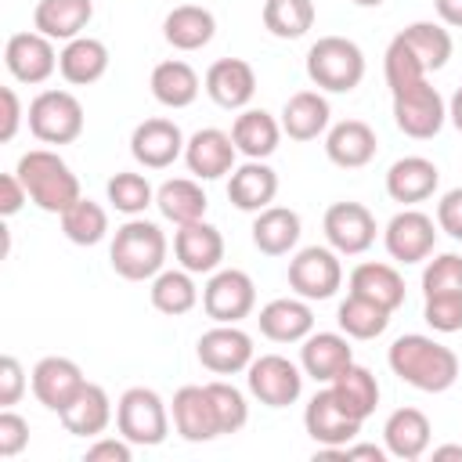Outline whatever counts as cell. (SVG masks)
<instances>
[{
	"label": "cell",
	"instance_id": "9a60e30c",
	"mask_svg": "<svg viewBox=\"0 0 462 462\" xmlns=\"http://www.w3.org/2000/svg\"><path fill=\"white\" fill-rule=\"evenodd\" d=\"M4 65L7 72L18 79V83H29V87H40L47 83L54 72H58V51H54V40L29 29V32H14L7 36L4 43Z\"/></svg>",
	"mask_w": 462,
	"mask_h": 462
},
{
	"label": "cell",
	"instance_id": "f907efd6",
	"mask_svg": "<svg viewBox=\"0 0 462 462\" xmlns=\"http://www.w3.org/2000/svg\"><path fill=\"white\" fill-rule=\"evenodd\" d=\"M25 444H29V422H25L18 411L4 408V411H0V458L22 455Z\"/></svg>",
	"mask_w": 462,
	"mask_h": 462
},
{
	"label": "cell",
	"instance_id": "836d02e7",
	"mask_svg": "<svg viewBox=\"0 0 462 462\" xmlns=\"http://www.w3.org/2000/svg\"><path fill=\"white\" fill-rule=\"evenodd\" d=\"M249 231H253V245L263 256H289L296 249V242H300L303 224H300V213L296 209H289V206H267V209L256 213V220H253Z\"/></svg>",
	"mask_w": 462,
	"mask_h": 462
},
{
	"label": "cell",
	"instance_id": "cb8c5ba5",
	"mask_svg": "<svg viewBox=\"0 0 462 462\" xmlns=\"http://www.w3.org/2000/svg\"><path fill=\"white\" fill-rule=\"evenodd\" d=\"M437 184H440V170L426 155H404L386 170V195L401 206H419L433 199Z\"/></svg>",
	"mask_w": 462,
	"mask_h": 462
},
{
	"label": "cell",
	"instance_id": "d4e9b609",
	"mask_svg": "<svg viewBox=\"0 0 462 462\" xmlns=\"http://www.w3.org/2000/svg\"><path fill=\"white\" fill-rule=\"evenodd\" d=\"M278 195V173L267 166V159H245L227 177V199L242 213H260Z\"/></svg>",
	"mask_w": 462,
	"mask_h": 462
},
{
	"label": "cell",
	"instance_id": "f35d334b",
	"mask_svg": "<svg viewBox=\"0 0 462 462\" xmlns=\"http://www.w3.org/2000/svg\"><path fill=\"white\" fill-rule=\"evenodd\" d=\"M148 296H152V307H155L159 314L180 318V314L195 310V303H199V285H195L191 271L173 267V271H159V274L152 278Z\"/></svg>",
	"mask_w": 462,
	"mask_h": 462
},
{
	"label": "cell",
	"instance_id": "e0dca14e",
	"mask_svg": "<svg viewBox=\"0 0 462 462\" xmlns=\"http://www.w3.org/2000/svg\"><path fill=\"white\" fill-rule=\"evenodd\" d=\"M87 375L83 368L72 361V357H61V354H47L32 365L29 372V386H32V397L47 408V411H61L79 390H83Z\"/></svg>",
	"mask_w": 462,
	"mask_h": 462
},
{
	"label": "cell",
	"instance_id": "8d00e7d4",
	"mask_svg": "<svg viewBox=\"0 0 462 462\" xmlns=\"http://www.w3.org/2000/svg\"><path fill=\"white\" fill-rule=\"evenodd\" d=\"M155 206L159 213L170 220V224H191V220H202L206 217V191L195 177H173V180H162L155 188Z\"/></svg>",
	"mask_w": 462,
	"mask_h": 462
},
{
	"label": "cell",
	"instance_id": "91938a15",
	"mask_svg": "<svg viewBox=\"0 0 462 462\" xmlns=\"http://www.w3.org/2000/svg\"><path fill=\"white\" fill-rule=\"evenodd\" d=\"M433 458H462V444H440L433 448Z\"/></svg>",
	"mask_w": 462,
	"mask_h": 462
},
{
	"label": "cell",
	"instance_id": "680465c9",
	"mask_svg": "<svg viewBox=\"0 0 462 462\" xmlns=\"http://www.w3.org/2000/svg\"><path fill=\"white\" fill-rule=\"evenodd\" d=\"M448 119H451V126L462 134V87L451 94V101H448Z\"/></svg>",
	"mask_w": 462,
	"mask_h": 462
},
{
	"label": "cell",
	"instance_id": "c3c4849f",
	"mask_svg": "<svg viewBox=\"0 0 462 462\" xmlns=\"http://www.w3.org/2000/svg\"><path fill=\"white\" fill-rule=\"evenodd\" d=\"M422 318L433 332H462V292H448V296H426L422 303Z\"/></svg>",
	"mask_w": 462,
	"mask_h": 462
},
{
	"label": "cell",
	"instance_id": "7c38bea8",
	"mask_svg": "<svg viewBox=\"0 0 462 462\" xmlns=\"http://www.w3.org/2000/svg\"><path fill=\"white\" fill-rule=\"evenodd\" d=\"M321 231H325V242L339 253V256H361L372 249L375 242V217L365 202H332L321 217Z\"/></svg>",
	"mask_w": 462,
	"mask_h": 462
},
{
	"label": "cell",
	"instance_id": "8992f818",
	"mask_svg": "<svg viewBox=\"0 0 462 462\" xmlns=\"http://www.w3.org/2000/svg\"><path fill=\"white\" fill-rule=\"evenodd\" d=\"M29 134L43 144H72L83 134V105L72 90H40L25 112Z\"/></svg>",
	"mask_w": 462,
	"mask_h": 462
},
{
	"label": "cell",
	"instance_id": "b9f144b4",
	"mask_svg": "<svg viewBox=\"0 0 462 462\" xmlns=\"http://www.w3.org/2000/svg\"><path fill=\"white\" fill-rule=\"evenodd\" d=\"M401 36L408 40V47L415 51V58L422 61L426 72H437L448 65L455 43H451V32L444 22H411L401 29Z\"/></svg>",
	"mask_w": 462,
	"mask_h": 462
},
{
	"label": "cell",
	"instance_id": "7402d4cb",
	"mask_svg": "<svg viewBox=\"0 0 462 462\" xmlns=\"http://www.w3.org/2000/svg\"><path fill=\"white\" fill-rule=\"evenodd\" d=\"M260 332L271 343H303L314 332V310L303 296H278L260 307Z\"/></svg>",
	"mask_w": 462,
	"mask_h": 462
},
{
	"label": "cell",
	"instance_id": "60d3db41",
	"mask_svg": "<svg viewBox=\"0 0 462 462\" xmlns=\"http://www.w3.org/2000/svg\"><path fill=\"white\" fill-rule=\"evenodd\" d=\"M314 0H263V29L278 40H300L314 29Z\"/></svg>",
	"mask_w": 462,
	"mask_h": 462
},
{
	"label": "cell",
	"instance_id": "603a6c76",
	"mask_svg": "<svg viewBox=\"0 0 462 462\" xmlns=\"http://www.w3.org/2000/svg\"><path fill=\"white\" fill-rule=\"evenodd\" d=\"M430 437H433V426H430V415L404 404L397 411H390V419L383 422V448L401 458V462H415L430 451Z\"/></svg>",
	"mask_w": 462,
	"mask_h": 462
},
{
	"label": "cell",
	"instance_id": "4dcf8cb0",
	"mask_svg": "<svg viewBox=\"0 0 462 462\" xmlns=\"http://www.w3.org/2000/svg\"><path fill=\"white\" fill-rule=\"evenodd\" d=\"M217 36V18L202 4H177L162 18V40L173 51H202Z\"/></svg>",
	"mask_w": 462,
	"mask_h": 462
},
{
	"label": "cell",
	"instance_id": "1f68e13d",
	"mask_svg": "<svg viewBox=\"0 0 462 462\" xmlns=\"http://www.w3.org/2000/svg\"><path fill=\"white\" fill-rule=\"evenodd\" d=\"M58 72L72 87H90L108 72V47L97 36H76L58 51Z\"/></svg>",
	"mask_w": 462,
	"mask_h": 462
},
{
	"label": "cell",
	"instance_id": "74e56055",
	"mask_svg": "<svg viewBox=\"0 0 462 462\" xmlns=\"http://www.w3.org/2000/svg\"><path fill=\"white\" fill-rule=\"evenodd\" d=\"M328 390L336 393V401L354 415V419H368L372 411H375V404H379V383H375V375L365 368V365H357V361H350L332 383H328Z\"/></svg>",
	"mask_w": 462,
	"mask_h": 462
},
{
	"label": "cell",
	"instance_id": "f5cc1de1",
	"mask_svg": "<svg viewBox=\"0 0 462 462\" xmlns=\"http://www.w3.org/2000/svg\"><path fill=\"white\" fill-rule=\"evenodd\" d=\"M87 462H130L134 458V444L126 437H94V444H87Z\"/></svg>",
	"mask_w": 462,
	"mask_h": 462
},
{
	"label": "cell",
	"instance_id": "5bb4252c",
	"mask_svg": "<svg viewBox=\"0 0 462 462\" xmlns=\"http://www.w3.org/2000/svg\"><path fill=\"white\" fill-rule=\"evenodd\" d=\"M303 430H307V437H310L318 448L339 451V448H346L350 440H357L361 419H354V415L336 401V393L325 386V390H318V393L307 401V408H303Z\"/></svg>",
	"mask_w": 462,
	"mask_h": 462
},
{
	"label": "cell",
	"instance_id": "4fadbf2b",
	"mask_svg": "<svg viewBox=\"0 0 462 462\" xmlns=\"http://www.w3.org/2000/svg\"><path fill=\"white\" fill-rule=\"evenodd\" d=\"M195 357L202 368H209L213 375H238L253 365V336L242 332L238 325H217L206 328L195 343Z\"/></svg>",
	"mask_w": 462,
	"mask_h": 462
},
{
	"label": "cell",
	"instance_id": "44dd1931",
	"mask_svg": "<svg viewBox=\"0 0 462 462\" xmlns=\"http://www.w3.org/2000/svg\"><path fill=\"white\" fill-rule=\"evenodd\" d=\"M379 137L365 119H343L325 130V155L339 170H361L375 159Z\"/></svg>",
	"mask_w": 462,
	"mask_h": 462
},
{
	"label": "cell",
	"instance_id": "bcb514c9",
	"mask_svg": "<svg viewBox=\"0 0 462 462\" xmlns=\"http://www.w3.org/2000/svg\"><path fill=\"white\" fill-rule=\"evenodd\" d=\"M206 393L213 401V411H217V426H220V437L224 433H238L245 422H249V404H245V393L224 379H213L206 383Z\"/></svg>",
	"mask_w": 462,
	"mask_h": 462
},
{
	"label": "cell",
	"instance_id": "ee69618b",
	"mask_svg": "<svg viewBox=\"0 0 462 462\" xmlns=\"http://www.w3.org/2000/svg\"><path fill=\"white\" fill-rule=\"evenodd\" d=\"M105 195H108L112 209H119L123 217H141L155 202V188L148 184L144 173H134V170H119L116 177H108Z\"/></svg>",
	"mask_w": 462,
	"mask_h": 462
},
{
	"label": "cell",
	"instance_id": "9f6ffc18",
	"mask_svg": "<svg viewBox=\"0 0 462 462\" xmlns=\"http://www.w3.org/2000/svg\"><path fill=\"white\" fill-rule=\"evenodd\" d=\"M321 451H332V448H321ZM336 455H343V458H372V462H383L390 451L386 448H379V444H346V448H339Z\"/></svg>",
	"mask_w": 462,
	"mask_h": 462
},
{
	"label": "cell",
	"instance_id": "ffe728a7",
	"mask_svg": "<svg viewBox=\"0 0 462 462\" xmlns=\"http://www.w3.org/2000/svg\"><path fill=\"white\" fill-rule=\"evenodd\" d=\"M173 256L191 274H213L220 267V260H224V235H220V227H213L206 220L180 224L177 235H173Z\"/></svg>",
	"mask_w": 462,
	"mask_h": 462
},
{
	"label": "cell",
	"instance_id": "f6af8a7d",
	"mask_svg": "<svg viewBox=\"0 0 462 462\" xmlns=\"http://www.w3.org/2000/svg\"><path fill=\"white\" fill-rule=\"evenodd\" d=\"M383 76H386L390 94H393V90H401V87H411V83L426 79L422 61L415 58V51L408 47V40H404L401 32L386 43V54H383Z\"/></svg>",
	"mask_w": 462,
	"mask_h": 462
},
{
	"label": "cell",
	"instance_id": "d6a6232c",
	"mask_svg": "<svg viewBox=\"0 0 462 462\" xmlns=\"http://www.w3.org/2000/svg\"><path fill=\"white\" fill-rule=\"evenodd\" d=\"M231 141L245 159H267L278 152L282 123L267 108H242L231 123Z\"/></svg>",
	"mask_w": 462,
	"mask_h": 462
},
{
	"label": "cell",
	"instance_id": "5b68a950",
	"mask_svg": "<svg viewBox=\"0 0 462 462\" xmlns=\"http://www.w3.org/2000/svg\"><path fill=\"white\" fill-rule=\"evenodd\" d=\"M116 430L134 448H155L170 433V408L152 386H130L116 401Z\"/></svg>",
	"mask_w": 462,
	"mask_h": 462
},
{
	"label": "cell",
	"instance_id": "d6986e66",
	"mask_svg": "<svg viewBox=\"0 0 462 462\" xmlns=\"http://www.w3.org/2000/svg\"><path fill=\"white\" fill-rule=\"evenodd\" d=\"M202 90L209 94L213 105H220L227 112H242L256 94V72L245 58H217L206 69Z\"/></svg>",
	"mask_w": 462,
	"mask_h": 462
},
{
	"label": "cell",
	"instance_id": "db71d44e",
	"mask_svg": "<svg viewBox=\"0 0 462 462\" xmlns=\"http://www.w3.org/2000/svg\"><path fill=\"white\" fill-rule=\"evenodd\" d=\"M25 202H29V191H25L22 177H18L14 170L4 173V177H0V217H14Z\"/></svg>",
	"mask_w": 462,
	"mask_h": 462
},
{
	"label": "cell",
	"instance_id": "f546056e",
	"mask_svg": "<svg viewBox=\"0 0 462 462\" xmlns=\"http://www.w3.org/2000/svg\"><path fill=\"white\" fill-rule=\"evenodd\" d=\"M94 18V0H36L32 11V29L51 36V40H76Z\"/></svg>",
	"mask_w": 462,
	"mask_h": 462
},
{
	"label": "cell",
	"instance_id": "681fc988",
	"mask_svg": "<svg viewBox=\"0 0 462 462\" xmlns=\"http://www.w3.org/2000/svg\"><path fill=\"white\" fill-rule=\"evenodd\" d=\"M29 379H25V368L14 354H4L0 357V408H14L25 393Z\"/></svg>",
	"mask_w": 462,
	"mask_h": 462
},
{
	"label": "cell",
	"instance_id": "11a10c76",
	"mask_svg": "<svg viewBox=\"0 0 462 462\" xmlns=\"http://www.w3.org/2000/svg\"><path fill=\"white\" fill-rule=\"evenodd\" d=\"M0 101H4V119H0V141H14L18 126H22V101L14 94V87H4L0 90Z\"/></svg>",
	"mask_w": 462,
	"mask_h": 462
},
{
	"label": "cell",
	"instance_id": "816d5d0a",
	"mask_svg": "<svg viewBox=\"0 0 462 462\" xmlns=\"http://www.w3.org/2000/svg\"><path fill=\"white\" fill-rule=\"evenodd\" d=\"M437 227L444 235H451L455 242H462V188H451L440 195L437 202Z\"/></svg>",
	"mask_w": 462,
	"mask_h": 462
},
{
	"label": "cell",
	"instance_id": "277c9868",
	"mask_svg": "<svg viewBox=\"0 0 462 462\" xmlns=\"http://www.w3.org/2000/svg\"><path fill=\"white\" fill-rule=\"evenodd\" d=\"M307 79L328 94H350L365 79V51L346 36H318L307 51Z\"/></svg>",
	"mask_w": 462,
	"mask_h": 462
},
{
	"label": "cell",
	"instance_id": "30bf717a",
	"mask_svg": "<svg viewBox=\"0 0 462 462\" xmlns=\"http://www.w3.org/2000/svg\"><path fill=\"white\" fill-rule=\"evenodd\" d=\"M245 386H249V393L260 404H267V408H289L303 393V368L292 365L282 354H260L245 368Z\"/></svg>",
	"mask_w": 462,
	"mask_h": 462
},
{
	"label": "cell",
	"instance_id": "e575fe53",
	"mask_svg": "<svg viewBox=\"0 0 462 462\" xmlns=\"http://www.w3.org/2000/svg\"><path fill=\"white\" fill-rule=\"evenodd\" d=\"M148 87H152V97H155L162 108H188V105H195V97H199V90H202L199 72H195L184 58H166V61H159V65L152 69Z\"/></svg>",
	"mask_w": 462,
	"mask_h": 462
},
{
	"label": "cell",
	"instance_id": "d590c367",
	"mask_svg": "<svg viewBox=\"0 0 462 462\" xmlns=\"http://www.w3.org/2000/svg\"><path fill=\"white\" fill-rule=\"evenodd\" d=\"M350 292L386 307V310H397L404 303V278L393 263H375V260H365L350 271Z\"/></svg>",
	"mask_w": 462,
	"mask_h": 462
},
{
	"label": "cell",
	"instance_id": "ba28073f",
	"mask_svg": "<svg viewBox=\"0 0 462 462\" xmlns=\"http://www.w3.org/2000/svg\"><path fill=\"white\" fill-rule=\"evenodd\" d=\"M256 307V285L238 267H217L202 285V310L217 325H238Z\"/></svg>",
	"mask_w": 462,
	"mask_h": 462
},
{
	"label": "cell",
	"instance_id": "7dc6e473",
	"mask_svg": "<svg viewBox=\"0 0 462 462\" xmlns=\"http://www.w3.org/2000/svg\"><path fill=\"white\" fill-rule=\"evenodd\" d=\"M462 292V256L458 253H440L426 260L422 267V296H448Z\"/></svg>",
	"mask_w": 462,
	"mask_h": 462
},
{
	"label": "cell",
	"instance_id": "83f0119b",
	"mask_svg": "<svg viewBox=\"0 0 462 462\" xmlns=\"http://www.w3.org/2000/svg\"><path fill=\"white\" fill-rule=\"evenodd\" d=\"M112 401H108V393H105V386H97V383H83V390L58 411V419H61V426L72 433V437H87V440H94V437H101L105 430H108V422H112Z\"/></svg>",
	"mask_w": 462,
	"mask_h": 462
},
{
	"label": "cell",
	"instance_id": "484cf974",
	"mask_svg": "<svg viewBox=\"0 0 462 462\" xmlns=\"http://www.w3.org/2000/svg\"><path fill=\"white\" fill-rule=\"evenodd\" d=\"M354 361V346L346 332H310L300 346V368L314 383H332Z\"/></svg>",
	"mask_w": 462,
	"mask_h": 462
},
{
	"label": "cell",
	"instance_id": "9c48e42d",
	"mask_svg": "<svg viewBox=\"0 0 462 462\" xmlns=\"http://www.w3.org/2000/svg\"><path fill=\"white\" fill-rule=\"evenodd\" d=\"M343 285V263L332 245H307L289 260V289L303 300H332Z\"/></svg>",
	"mask_w": 462,
	"mask_h": 462
},
{
	"label": "cell",
	"instance_id": "ac0fdd59",
	"mask_svg": "<svg viewBox=\"0 0 462 462\" xmlns=\"http://www.w3.org/2000/svg\"><path fill=\"white\" fill-rule=\"evenodd\" d=\"M235 159H238V148L231 141L227 130H217V126H202L188 137L184 144V166L195 180H217V177H227L235 170Z\"/></svg>",
	"mask_w": 462,
	"mask_h": 462
},
{
	"label": "cell",
	"instance_id": "6da1fadb",
	"mask_svg": "<svg viewBox=\"0 0 462 462\" xmlns=\"http://www.w3.org/2000/svg\"><path fill=\"white\" fill-rule=\"evenodd\" d=\"M386 365L390 372L422 390V393H444L455 386L458 379V354L451 346H444L440 339L433 336H422V332H408V336H397L386 350Z\"/></svg>",
	"mask_w": 462,
	"mask_h": 462
},
{
	"label": "cell",
	"instance_id": "3957f363",
	"mask_svg": "<svg viewBox=\"0 0 462 462\" xmlns=\"http://www.w3.org/2000/svg\"><path fill=\"white\" fill-rule=\"evenodd\" d=\"M14 173L22 177L25 191H29V202L43 213H65L76 199H83L79 191V177L72 173V166L51 152V148H32L18 159Z\"/></svg>",
	"mask_w": 462,
	"mask_h": 462
},
{
	"label": "cell",
	"instance_id": "7a4b0ae2",
	"mask_svg": "<svg viewBox=\"0 0 462 462\" xmlns=\"http://www.w3.org/2000/svg\"><path fill=\"white\" fill-rule=\"evenodd\" d=\"M170 253V242L162 235V227L155 220L144 217H130L126 224L116 227L112 245H108V263L119 278L126 282H148L162 271Z\"/></svg>",
	"mask_w": 462,
	"mask_h": 462
},
{
	"label": "cell",
	"instance_id": "6f0895ef",
	"mask_svg": "<svg viewBox=\"0 0 462 462\" xmlns=\"http://www.w3.org/2000/svg\"><path fill=\"white\" fill-rule=\"evenodd\" d=\"M433 11L448 29H462V0H433Z\"/></svg>",
	"mask_w": 462,
	"mask_h": 462
},
{
	"label": "cell",
	"instance_id": "4316f807",
	"mask_svg": "<svg viewBox=\"0 0 462 462\" xmlns=\"http://www.w3.org/2000/svg\"><path fill=\"white\" fill-rule=\"evenodd\" d=\"M170 415H173V430H177L188 444H202V440L220 437L217 411H213V401H209L206 386H180V390L173 393Z\"/></svg>",
	"mask_w": 462,
	"mask_h": 462
},
{
	"label": "cell",
	"instance_id": "2e32d148",
	"mask_svg": "<svg viewBox=\"0 0 462 462\" xmlns=\"http://www.w3.org/2000/svg\"><path fill=\"white\" fill-rule=\"evenodd\" d=\"M184 134L173 119H162V116H152L144 123L134 126L130 134V155L137 166L144 170H166L173 166L180 155H184Z\"/></svg>",
	"mask_w": 462,
	"mask_h": 462
},
{
	"label": "cell",
	"instance_id": "7bdbcfd3",
	"mask_svg": "<svg viewBox=\"0 0 462 462\" xmlns=\"http://www.w3.org/2000/svg\"><path fill=\"white\" fill-rule=\"evenodd\" d=\"M58 220H61V235L72 245H97L108 235V213L94 199H76L65 213H58Z\"/></svg>",
	"mask_w": 462,
	"mask_h": 462
},
{
	"label": "cell",
	"instance_id": "ab89813d",
	"mask_svg": "<svg viewBox=\"0 0 462 462\" xmlns=\"http://www.w3.org/2000/svg\"><path fill=\"white\" fill-rule=\"evenodd\" d=\"M390 314L386 307L357 296V292H346V300L336 307V321H339V332H346L350 339H375L386 332L390 325Z\"/></svg>",
	"mask_w": 462,
	"mask_h": 462
},
{
	"label": "cell",
	"instance_id": "52a82bcc",
	"mask_svg": "<svg viewBox=\"0 0 462 462\" xmlns=\"http://www.w3.org/2000/svg\"><path fill=\"white\" fill-rule=\"evenodd\" d=\"M393 97V123L404 137L411 141H430L444 130L448 123V101L430 79H419L411 87H401L390 94Z\"/></svg>",
	"mask_w": 462,
	"mask_h": 462
},
{
	"label": "cell",
	"instance_id": "94428289",
	"mask_svg": "<svg viewBox=\"0 0 462 462\" xmlns=\"http://www.w3.org/2000/svg\"><path fill=\"white\" fill-rule=\"evenodd\" d=\"M350 4H357V7H379V4H386V0H350Z\"/></svg>",
	"mask_w": 462,
	"mask_h": 462
},
{
	"label": "cell",
	"instance_id": "f1b7e54d",
	"mask_svg": "<svg viewBox=\"0 0 462 462\" xmlns=\"http://www.w3.org/2000/svg\"><path fill=\"white\" fill-rule=\"evenodd\" d=\"M282 134L292 141H318L328 123H332V108L328 97L321 90H296L285 105H282Z\"/></svg>",
	"mask_w": 462,
	"mask_h": 462
},
{
	"label": "cell",
	"instance_id": "8fae6325",
	"mask_svg": "<svg viewBox=\"0 0 462 462\" xmlns=\"http://www.w3.org/2000/svg\"><path fill=\"white\" fill-rule=\"evenodd\" d=\"M437 220L415 206H404L401 213L390 217V224L383 227V245L390 253V260L397 263H422L433 256L437 245Z\"/></svg>",
	"mask_w": 462,
	"mask_h": 462
}]
</instances>
